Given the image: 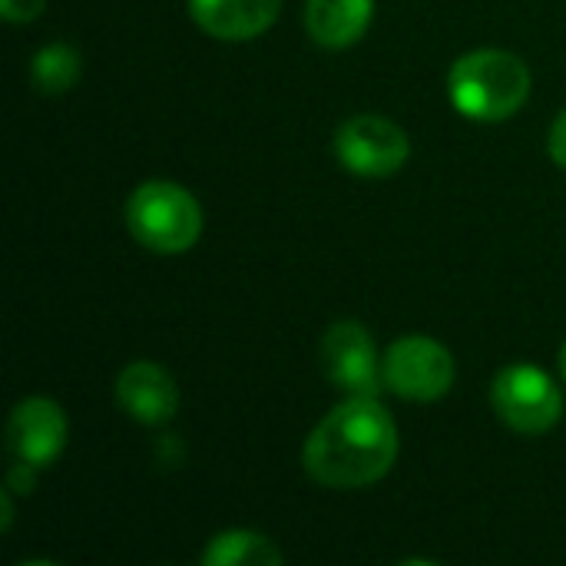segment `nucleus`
<instances>
[{
	"label": "nucleus",
	"instance_id": "obj_1",
	"mask_svg": "<svg viewBox=\"0 0 566 566\" xmlns=\"http://www.w3.org/2000/svg\"><path fill=\"white\" fill-rule=\"evenodd\" d=\"M398 424L378 398L335 405L302 448L305 474L328 491H361L378 484L398 461Z\"/></svg>",
	"mask_w": 566,
	"mask_h": 566
},
{
	"label": "nucleus",
	"instance_id": "obj_2",
	"mask_svg": "<svg viewBox=\"0 0 566 566\" xmlns=\"http://www.w3.org/2000/svg\"><path fill=\"white\" fill-rule=\"evenodd\" d=\"M531 66L511 50H471L448 73L454 109L478 123H504L531 99Z\"/></svg>",
	"mask_w": 566,
	"mask_h": 566
},
{
	"label": "nucleus",
	"instance_id": "obj_3",
	"mask_svg": "<svg viewBox=\"0 0 566 566\" xmlns=\"http://www.w3.org/2000/svg\"><path fill=\"white\" fill-rule=\"evenodd\" d=\"M126 229L156 255H182L202 235V206L186 186L149 179L126 199Z\"/></svg>",
	"mask_w": 566,
	"mask_h": 566
},
{
	"label": "nucleus",
	"instance_id": "obj_4",
	"mask_svg": "<svg viewBox=\"0 0 566 566\" xmlns=\"http://www.w3.org/2000/svg\"><path fill=\"white\" fill-rule=\"evenodd\" d=\"M494 415L517 434H547L564 418V395L557 381L537 365H511L491 385Z\"/></svg>",
	"mask_w": 566,
	"mask_h": 566
},
{
	"label": "nucleus",
	"instance_id": "obj_5",
	"mask_svg": "<svg viewBox=\"0 0 566 566\" xmlns=\"http://www.w3.org/2000/svg\"><path fill=\"white\" fill-rule=\"evenodd\" d=\"M335 156L352 176L388 179L408 163L411 139L395 119L381 113H358L338 126Z\"/></svg>",
	"mask_w": 566,
	"mask_h": 566
},
{
	"label": "nucleus",
	"instance_id": "obj_6",
	"mask_svg": "<svg viewBox=\"0 0 566 566\" xmlns=\"http://www.w3.org/2000/svg\"><path fill=\"white\" fill-rule=\"evenodd\" d=\"M385 388L405 401H438L454 388V355L424 335H405L381 358Z\"/></svg>",
	"mask_w": 566,
	"mask_h": 566
},
{
	"label": "nucleus",
	"instance_id": "obj_7",
	"mask_svg": "<svg viewBox=\"0 0 566 566\" xmlns=\"http://www.w3.org/2000/svg\"><path fill=\"white\" fill-rule=\"evenodd\" d=\"M318 358H322L328 381L338 391H345L348 398H378L381 395V388H385L381 358H378L371 332L361 322H355V318L335 322L322 335Z\"/></svg>",
	"mask_w": 566,
	"mask_h": 566
},
{
	"label": "nucleus",
	"instance_id": "obj_8",
	"mask_svg": "<svg viewBox=\"0 0 566 566\" xmlns=\"http://www.w3.org/2000/svg\"><path fill=\"white\" fill-rule=\"evenodd\" d=\"M66 434L70 424L63 408L40 395L23 398L7 418V451L13 454V461H27L40 471L56 464L66 448Z\"/></svg>",
	"mask_w": 566,
	"mask_h": 566
},
{
	"label": "nucleus",
	"instance_id": "obj_9",
	"mask_svg": "<svg viewBox=\"0 0 566 566\" xmlns=\"http://www.w3.org/2000/svg\"><path fill=\"white\" fill-rule=\"evenodd\" d=\"M116 401L119 408L136 418L139 424H166L179 411V385L176 378L156 361H133L116 378Z\"/></svg>",
	"mask_w": 566,
	"mask_h": 566
},
{
	"label": "nucleus",
	"instance_id": "obj_10",
	"mask_svg": "<svg viewBox=\"0 0 566 566\" xmlns=\"http://www.w3.org/2000/svg\"><path fill=\"white\" fill-rule=\"evenodd\" d=\"M189 13L209 36L245 43L279 20L282 0H189Z\"/></svg>",
	"mask_w": 566,
	"mask_h": 566
},
{
	"label": "nucleus",
	"instance_id": "obj_11",
	"mask_svg": "<svg viewBox=\"0 0 566 566\" xmlns=\"http://www.w3.org/2000/svg\"><path fill=\"white\" fill-rule=\"evenodd\" d=\"M375 17V0H305V30L318 46H355Z\"/></svg>",
	"mask_w": 566,
	"mask_h": 566
},
{
	"label": "nucleus",
	"instance_id": "obj_12",
	"mask_svg": "<svg viewBox=\"0 0 566 566\" xmlns=\"http://www.w3.org/2000/svg\"><path fill=\"white\" fill-rule=\"evenodd\" d=\"M282 551L275 541L255 531H222L216 534L206 551H202V566H279Z\"/></svg>",
	"mask_w": 566,
	"mask_h": 566
},
{
	"label": "nucleus",
	"instance_id": "obj_13",
	"mask_svg": "<svg viewBox=\"0 0 566 566\" xmlns=\"http://www.w3.org/2000/svg\"><path fill=\"white\" fill-rule=\"evenodd\" d=\"M83 60L70 43H46L30 63V80L43 96H60L80 80Z\"/></svg>",
	"mask_w": 566,
	"mask_h": 566
},
{
	"label": "nucleus",
	"instance_id": "obj_14",
	"mask_svg": "<svg viewBox=\"0 0 566 566\" xmlns=\"http://www.w3.org/2000/svg\"><path fill=\"white\" fill-rule=\"evenodd\" d=\"M36 471L40 468H33V464H27V461H13V468L7 471V491L10 494H17V497H23V494H33V488H36Z\"/></svg>",
	"mask_w": 566,
	"mask_h": 566
},
{
	"label": "nucleus",
	"instance_id": "obj_15",
	"mask_svg": "<svg viewBox=\"0 0 566 566\" xmlns=\"http://www.w3.org/2000/svg\"><path fill=\"white\" fill-rule=\"evenodd\" d=\"M46 0H0V17L10 23H30L43 13Z\"/></svg>",
	"mask_w": 566,
	"mask_h": 566
},
{
	"label": "nucleus",
	"instance_id": "obj_16",
	"mask_svg": "<svg viewBox=\"0 0 566 566\" xmlns=\"http://www.w3.org/2000/svg\"><path fill=\"white\" fill-rule=\"evenodd\" d=\"M547 153L560 169H566V106L560 109V116L554 119L551 133H547Z\"/></svg>",
	"mask_w": 566,
	"mask_h": 566
},
{
	"label": "nucleus",
	"instance_id": "obj_17",
	"mask_svg": "<svg viewBox=\"0 0 566 566\" xmlns=\"http://www.w3.org/2000/svg\"><path fill=\"white\" fill-rule=\"evenodd\" d=\"M13 497H17V494H10L7 488L0 491V511H3V514H0V531H3V534L13 527Z\"/></svg>",
	"mask_w": 566,
	"mask_h": 566
},
{
	"label": "nucleus",
	"instance_id": "obj_18",
	"mask_svg": "<svg viewBox=\"0 0 566 566\" xmlns=\"http://www.w3.org/2000/svg\"><path fill=\"white\" fill-rule=\"evenodd\" d=\"M560 378H564V385H566V345L560 348Z\"/></svg>",
	"mask_w": 566,
	"mask_h": 566
}]
</instances>
